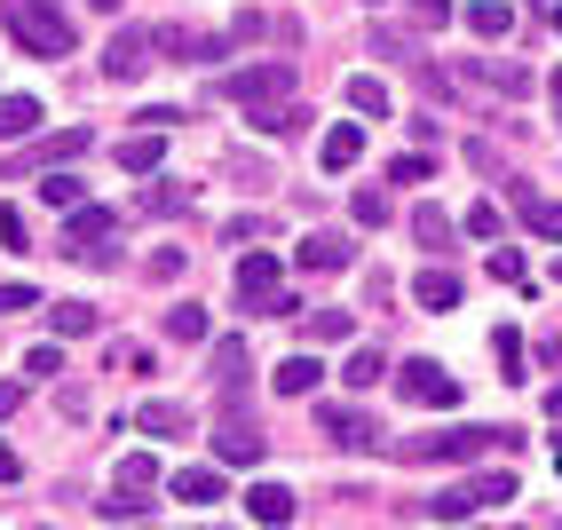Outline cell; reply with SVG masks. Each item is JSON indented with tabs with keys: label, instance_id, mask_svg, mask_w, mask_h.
Segmentation results:
<instances>
[{
	"label": "cell",
	"instance_id": "6da1fadb",
	"mask_svg": "<svg viewBox=\"0 0 562 530\" xmlns=\"http://www.w3.org/2000/svg\"><path fill=\"white\" fill-rule=\"evenodd\" d=\"M0 24H9V41L24 56H71V16L56 9V0H0Z\"/></svg>",
	"mask_w": 562,
	"mask_h": 530
},
{
	"label": "cell",
	"instance_id": "7a4b0ae2",
	"mask_svg": "<svg viewBox=\"0 0 562 530\" xmlns=\"http://www.w3.org/2000/svg\"><path fill=\"white\" fill-rule=\"evenodd\" d=\"M507 443H515L507 428H443V436H404L396 460H412V467H428V460H483V451H507Z\"/></svg>",
	"mask_w": 562,
	"mask_h": 530
},
{
	"label": "cell",
	"instance_id": "3957f363",
	"mask_svg": "<svg viewBox=\"0 0 562 530\" xmlns=\"http://www.w3.org/2000/svg\"><path fill=\"white\" fill-rule=\"evenodd\" d=\"M515 499V475L499 467V475H468V483H452V490H436L428 499V515L436 522H468V515H483V507H507Z\"/></svg>",
	"mask_w": 562,
	"mask_h": 530
},
{
	"label": "cell",
	"instance_id": "277c9868",
	"mask_svg": "<svg viewBox=\"0 0 562 530\" xmlns=\"http://www.w3.org/2000/svg\"><path fill=\"white\" fill-rule=\"evenodd\" d=\"M238 309H254V317H285L293 301H285V261L278 253H246L238 261Z\"/></svg>",
	"mask_w": 562,
	"mask_h": 530
},
{
	"label": "cell",
	"instance_id": "5b68a950",
	"mask_svg": "<svg viewBox=\"0 0 562 530\" xmlns=\"http://www.w3.org/2000/svg\"><path fill=\"white\" fill-rule=\"evenodd\" d=\"M396 388H404V404H420V411H452L460 404V372H443L436 357H412V364H396Z\"/></svg>",
	"mask_w": 562,
	"mask_h": 530
},
{
	"label": "cell",
	"instance_id": "8992f818",
	"mask_svg": "<svg viewBox=\"0 0 562 530\" xmlns=\"http://www.w3.org/2000/svg\"><path fill=\"white\" fill-rule=\"evenodd\" d=\"M111 230H120V222H111V206H71L64 253H71V261H111V253H120V246H111Z\"/></svg>",
	"mask_w": 562,
	"mask_h": 530
},
{
	"label": "cell",
	"instance_id": "52a82bcc",
	"mask_svg": "<svg viewBox=\"0 0 562 530\" xmlns=\"http://www.w3.org/2000/svg\"><path fill=\"white\" fill-rule=\"evenodd\" d=\"M285 95H293V64H246L231 80V103H246V111H278Z\"/></svg>",
	"mask_w": 562,
	"mask_h": 530
},
{
	"label": "cell",
	"instance_id": "ba28073f",
	"mask_svg": "<svg viewBox=\"0 0 562 530\" xmlns=\"http://www.w3.org/2000/svg\"><path fill=\"white\" fill-rule=\"evenodd\" d=\"M293 261H302L310 278H333V270H349V261H357V246L341 230H310L302 246H293Z\"/></svg>",
	"mask_w": 562,
	"mask_h": 530
},
{
	"label": "cell",
	"instance_id": "9c48e42d",
	"mask_svg": "<svg viewBox=\"0 0 562 530\" xmlns=\"http://www.w3.org/2000/svg\"><path fill=\"white\" fill-rule=\"evenodd\" d=\"M317 428L341 443V451H372V443H381V428H372L357 404H317Z\"/></svg>",
	"mask_w": 562,
	"mask_h": 530
},
{
	"label": "cell",
	"instance_id": "30bf717a",
	"mask_svg": "<svg viewBox=\"0 0 562 530\" xmlns=\"http://www.w3.org/2000/svg\"><path fill=\"white\" fill-rule=\"evenodd\" d=\"M151 32H111V48H103V71L111 80H143V71H151Z\"/></svg>",
	"mask_w": 562,
	"mask_h": 530
},
{
	"label": "cell",
	"instance_id": "8fae6325",
	"mask_svg": "<svg viewBox=\"0 0 562 530\" xmlns=\"http://www.w3.org/2000/svg\"><path fill=\"white\" fill-rule=\"evenodd\" d=\"M357 159H364V127H357V120L325 127V143H317V167H325V174H349Z\"/></svg>",
	"mask_w": 562,
	"mask_h": 530
},
{
	"label": "cell",
	"instance_id": "7c38bea8",
	"mask_svg": "<svg viewBox=\"0 0 562 530\" xmlns=\"http://www.w3.org/2000/svg\"><path fill=\"white\" fill-rule=\"evenodd\" d=\"M246 515H254L261 530H285L302 507H293V490H285V483H254V490H246Z\"/></svg>",
	"mask_w": 562,
	"mask_h": 530
},
{
	"label": "cell",
	"instance_id": "4fadbf2b",
	"mask_svg": "<svg viewBox=\"0 0 562 530\" xmlns=\"http://www.w3.org/2000/svg\"><path fill=\"white\" fill-rule=\"evenodd\" d=\"M214 460H222V467H261V428H246V420H222V436H214Z\"/></svg>",
	"mask_w": 562,
	"mask_h": 530
},
{
	"label": "cell",
	"instance_id": "5bb4252c",
	"mask_svg": "<svg viewBox=\"0 0 562 530\" xmlns=\"http://www.w3.org/2000/svg\"><path fill=\"white\" fill-rule=\"evenodd\" d=\"M515 214H522V230H539L547 246H562V199H539V191L515 182Z\"/></svg>",
	"mask_w": 562,
	"mask_h": 530
},
{
	"label": "cell",
	"instance_id": "9a60e30c",
	"mask_svg": "<svg viewBox=\"0 0 562 530\" xmlns=\"http://www.w3.org/2000/svg\"><path fill=\"white\" fill-rule=\"evenodd\" d=\"M317 381H325V364H317L310 349H293V357L270 372V388H278V396H317Z\"/></svg>",
	"mask_w": 562,
	"mask_h": 530
},
{
	"label": "cell",
	"instance_id": "2e32d148",
	"mask_svg": "<svg viewBox=\"0 0 562 530\" xmlns=\"http://www.w3.org/2000/svg\"><path fill=\"white\" fill-rule=\"evenodd\" d=\"M159 159H167V127H143V135L120 143V167L127 174H159Z\"/></svg>",
	"mask_w": 562,
	"mask_h": 530
},
{
	"label": "cell",
	"instance_id": "e0dca14e",
	"mask_svg": "<svg viewBox=\"0 0 562 530\" xmlns=\"http://www.w3.org/2000/svg\"><path fill=\"white\" fill-rule=\"evenodd\" d=\"M412 301H420V309H460V278L452 270H420V278H412Z\"/></svg>",
	"mask_w": 562,
	"mask_h": 530
},
{
	"label": "cell",
	"instance_id": "ac0fdd59",
	"mask_svg": "<svg viewBox=\"0 0 562 530\" xmlns=\"http://www.w3.org/2000/svg\"><path fill=\"white\" fill-rule=\"evenodd\" d=\"M246 372H254V364H246V340H214V388H222V396H238V388H246Z\"/></svg>",
	"mask_w": 562,
	"mask_h": 530
},
{
	"label": "cell",
	"instance_id": "d6986e66",
	"mask_svg": "<svg viewBox=\"0 0 562 530\" xmlns=\"http://www.w3.org/2000/svg\"><path fill=\"white\" fill-rule=\"evenodd\" d=\"M24 135H41V103L32 95H0V143H24Z\"/></svg>",
	"mask_w": 562,
	"mask_h": 530
},
{
	"label": "cell",
	"instance_id": "ffe728a7",
	"mask_svg": "<svg viewBox=\"0 0 562 530\" xmlns=\"http://www.w3.org/2000/svg\"><path fill=\"white\" fill-rule=\"evenodd\" d=\"M48 325H56V340H88L103 317H95V301H56V309H48Z\"/></svg>",
	"mask_w": 562,
	"mask_h": 530
},
{
	"label": "cell",
	"instance_id": "44dd1931",
	"mask_svg": "<svg viewBox=\"0 0 562 530\" xmlns=\"http://www.w3.org/2000/svg\"><path fill=\"white\" fill-rule=\"evenodd\" d=\"M468 32H475V41H507V32H515V9H507V0H475V9H468Z\"/></svg>",
	"mask_w": 562,
	"mask_h": 530
},
{
	"label": "cell",
	"instance_id": "7402d4cb",
	"mask_svg": "<svg viewBox=\"0 0 562 530\" xmlns=\"http://www.w3.org/2000/svg\"><path fill=\"white\" fill-rule=\"evenodd\" d=\"M175 499L214 507V499H222V475H214V467H182V475H175Z\"/></svg>",
	"mask_w": 562,
	"mask_h": 530
},
{
	"label": "cell",
	"instance_id": "603a6c76",
	"mask_svg": "<svg viewBox=\"0 0 562 530\" xmlns=\"http://www.w3.org/2000/svg\"><path fill=\"white\" fill-rule=\"evenodd\" d=\"M135 428H143V436H182V428H191V411H182V404H143Z\"/></svg>",
	"mask_w": 562,
	"mask_h": 530
},
{
	"label": "cell",
	"instance_id": "cb8c5ba5",
	"mask_svg": "<svg viewBox=\"0 0 562 530\" xmlns=\"http://www.w3.org/2000/svg\"><path fill=\"white\" fill-rule=\"evenodd\" d=\"M412 238H420L428 253H443V246H452V214H443V206H420V214H412Z\"/></svg>",
	"mask_w": 562,
	"mask_h": 530
},
{
	"label": "cell",
	"instance_id": "d4e9b609",
	"mask_svg": "<svg viewBox=\"0 0 562 530\" xmlns=\"http://www.w3.org/2000/svg\"><path fill=\"white\" fill-rule=\"evenodd\" d=\"M88 143H95L88 127H64V135H48L41 150H32V159H41V167H64V159H80V150H88Z\"/></svg>",
	"mask_w": 562,
	"mask_h": 530
},
{
	"label": "cell",
	"instance_id": "484cf974",
	"mask_svg": "<svg viewBox=\"0 0 562 530\" xmlns=\"http://www.w3.org/2000/svg\"><path fill=\"white\" fill-rule=\"evenodd\" d=\"M341 381H349V388H381V381H389V357H381V349H357V357L341 364Z\"/></svg>",
	"mask_w": 562,
	"mask_h": 530
},
{
	"label": "cell",
	"instance_id": "4316f807",
	"mask_svg": "<svg viewBox=\"0 0 562 530\" xmlns=\"http://www.w3.org/2000/svg\"><path fill=\"white\" fill-rule=\"evenodd\" d=\"M349 103L364 111V120H389V88L372 80V71H357V80H349Z\"/></svg>",
	"mask_w": 562,
	"mask_h": 530
},
{
	"label": "cell",
	"instance_id": "83f0119b",
	"mask_svg": "<svg viewBox=\"0 0 562 530\" xmlns=\"http://www.w3.org/2000/svg\"><path fill=\"white\" fill-rule=\"evenodd\" d=\"M302 332H310V340H349V332H357V317H349V309H310V325H302Z\"/></svg>",
	"mask_w": 562,
	"mask_h": 530
},
{
	"label": "cell",
	"instance_id": "f1b7e54d",
	"mask_svg": "<svg viewBox=\"0 0 562 530\" xmlns=\"http://www.w3.org/2000/svg\"><path fill=\"white\" fill-rule=\"evenodd\" d=\"M95 507H103V522H143V515H151L143 490H111V499H95Z\"/></svg>",
	"mask_w": 562,
	"mask_h": 530
},
{
	"label": "cell",
	"instance_id": "f546056e",
	"mask_svg": "<svg viewBox=\"0 0 562 530\" xmlns=\"http://www.w3.org/2000/svg\"><path fill=\"white\" fill-rule=\"evenodd\" d=\"M135 206H143V214H182V206H191V191H182V182H151Z\"/></svg>",
	"mask_w": 562,
	"mask_h": 530
},
{
	"label": "cell",
	"instance_id": "4dcf8cb0",
	"mask_svg": "<svg viewBox=\"0 0 562 530\" xmlns=\"http://www.w3.org/2000/svg\"><path fill=\"white\" fill-rule=\"evenodd\" d=\"M159 483V460H151V451H127V460H120V490H151Z\"/></svg>",
	"mask_w": 562,
	"mask_h": 530
},
{
	"label": "cell",
	"instance_id": "1f68e13d",
	"mask_svg": "<svg viewBox=\"0 0 562 530\" xmlns=\"http://www.w3.org/2000/svg\"><path fill=\"white\" fill-rule=\"evenodd\" d=\"M167 340H206V309H199V301H182V309H167Z\"/></svg>",
	"mask_w": 562,
	"mask_h": 530
},
{
	"label": "cell",
	"instance_id": "d6a6232c",
	"mask_svg": "<svg viewBox=\"0 0 562 530\" xmlns=\"http://www.w3.org/2000/svg\"><path fill=\"white\" fill-rule=\"evenodd\" d=\"M41 199H48V206H64V214H71V206H88V191H80L71 174H41Z\"/></svg>",
	"mask_w": 562,
	"mask_h": 530
},
{
	"label": "cell",
	"instance_id": "836d02e7",
	"mask_svg": "<svg viewBox=\"0 0 562 530\" xmlns=\"http://www.w3.org/2000/svg\"><path fill=\"white\" fill-rule=\"evenodd\" d=\"M428 174H436L428 150H404V159H389V182H428Z\"/></svg>",
	"mask_w": 562,
	"mask_h": 530
},
{
	"label": "cell",
	"instance_id": "e575fe53",
	"mask_svg": "<svg viewBox=\"0 0 562 530\" xmlns=\"http://www.w3.org/2000/svg\"><path fill=\"white\" fill-rule=\"evenodd\" d=\"M349 214L364 222V230H381V222H389V191H357V199H349Z\"/></svg>",
	"mask_w": 562,
	"mask_h": 530
},
{
	"label": "cell",
	"instance_id": "d590c367",
	"mask_svg": "<svg viewBox=\"0 0 562 530\" xmlns=\"http://www.w3.org/2000/svg\"><path fill=\"white\" fill-rule=\"evenodd\" d=\"M492 349H499V364H507V381H522V332L499 325V332H492Z\"/></svg>",
	"mask_w": 562,
	"mask_h": 530
},
{
	"label": "cell",
	"instance_id": "8d00e7d4",
	"mask_svg": "<svg viewBox=\"0 0 562 530\" xmlns=\"http://www.w3.org/2000/svg\"><path fill=\"white\" fill-rule=\"evenodd\" d=\"M483 80L507 88V95H531V71H522V64H483Z\"/></svg>",
	"mask_w": 562,
	"mask_h": 530
},
{
	"label": "cell",
	"instance_id": "74e56055",
	"mask_svg": "<svg viewBox=\"0 0 562 530\" xmlns=\"http://www.w3.org/2000/svg\"><path fill=\"white\" fill-rule=\"evenodd\" d=\"M24 372H32V381H56V372H64V349H56V340H48V349H32Z\"/></svg>",
	"mask_w": 562,
	"mask_h": 530
},
{
	"label": "cell",
	"instance_id": "f35d334b",
	"mask_svg": "<svg viewBox=\"0 0 562 530\" xmlns=\"http://www.w3.org/2000/svg\"><path fill=\"white\" fill-rule=\"evenodd\" d=\"M468 238H499V206H492V199L468 206Z\"/></svg>",
	"mask_w": 562,
	"mask_h": 530
},
{
	"label": "cell",
	"instance_id": "ab89813d",
	"mask_svg": "<svg viewBox=\"0 0 562 530\" xmlns=\"http://www.w3.org/2000/svg\"><path fill=\"white\" fill-rule=\"evenodd\" d=\"M16 309H41V293L32 285H0V317H16Z\"/></svg>",
	"mask_w": 562,
	"mask_h": 530
},
{
	"label": "cell",
	"instance_id": "60d3db41",
	"mask_svg": "<svg viewBox=\"0 0 562 530\" xmlns=\"http://www.w3.org/2000/svg\"><path fill=\"white\" fill-rule=\"evenodd\" d=\"M492 278H499V285H522V253H515V246L492 253Z\"/></svg>",
	"mask_w": 562,
	"mask_h": 530
},
{
	"label": "cell",
	"instance_id": "b9f144b4",
	"mask_svg": "<svg viewBox=\"0 0 562 530\" xmlns=\"http://www.w3.org/2000/svg\"><path fill=\"white\" fill-rule=\"evenodd\" d=\"M0 246L24 253V214H16V206H0Z\"/></svg>",
	"mask_w": 562,
	"mask_h": 530
},
{
	"label": "cell",
	"instance_id": "7bdbcfd3",
	"mask_svg": "<svg viewBox=\"0 0 562 530\" xmlns=\"http://www.w3.org/2000/svg\"><path fill=\"white\" fill-rule=\"evenodd\" d=\"M412 16H420V24L436 32V24H452V0H412Z\"/></svg>",
	"mask_w": 562,
	"mask_h": 530
},
{
	"label": "cell",
	"instance_id": "ee69618b",
	"mask_svg": "<svg viewBox=\"0 0 562 530\" xmlns=\"http://www.w3.org/2000/svg\"><path fill=\"white\" fill-rule=\"evenodd\" d=\"M16 475H24V460H16L9 443H0V483H16Z\"/></svg>",
	"mask_w": 562,
	"mask_h": 530
},
{
	"label": "cell",
	"instance_id": "f6af8a7d",
	"mask_svg": "<svg viewBox=\"0 0 562 530\" xmlns=\"http://www.w3.org/2000/svg\"><path fill=\"white\" fill-rule=\"evenodd\" d=\"M16 404H24V388H16V381H0V420H9Z\"/></svg>",
	"mask_w": 562,
	"mask_h": 530
},
{
	"label": "cell",
	"instance_id": "bcb514c9",
	"mask_svg": "<svg viewBox=\"0 0 562 530\" xmlns=\"http://www.w3.org/2000/svg\"><path fill=\"white\" fill-rule=\"evenodd\" d=\"M88 9H103V16H120V9H127V0H88Z\"/></svg>",
	"mask_w": 562,
	"mask_h": 530
},
{
	"label": "cell",
	"instance_id": "7dc6e473",
	"mask_svg": "<svg viewBox=\"0 0 562 530\" xmlns=\"http://www.w3.org/2000/svg\"><path fill=\"white\" fill-rule=\"evenodd\" d=\"M547 411H554V420H562V388H554V396H547Z\"/></svg>",
	"mask_w": 562,
	"mask_h": 530
},
{
	"label": "cell",
	"instance_id": "c3c4849f",
	"mask_svg": "<svg viewBox=\"0 0 562 530\" xmlns=\"http://www.w3.org/2000/svg\"><path fill=\"white\" fill-rule=\"evenodd\" d=\"M483 530H522V522H483Z\"/></svg>",
	"mask_w": 562,
	"mask_h": 530
},
{
	"label": "cell",
	"instance_id": "681fc988",
	"mask_svg": "<svg viewBox=\"0 0 562 530\" xmlns=\"http://www.w3.org/2000/svg\"><path fill=\"white\" fill-rule=\"evenodd\" d=\"M554 111H562V71H554Z\"/></svg>",
	"mask_w": 562,
	"mask_h": 530
},
{
	"label": "cell",
	"instance_id": "f907efd6",
	"mask_svg": "<svg viewBox=\"0 0 562 530\" xmlns=\"http://www.w3.org/2000/svg\"><path fill=\"white\" fill-rule=\"evenodd\" d=\"M554 475H562V443H554Z\"/></svg>",
	"mask_w": 562,
	"mask_h": 530
},
{
	"label": "cell",
	"instance_id": "816d5d0a",
	"mask_svg": "<svg viewBox=\"0 0 562 530\" xmlns=\"http://www.w3.org/2000/svg\"><path fill=\"white\" fill-rule=\"evenodd\" d=\"M554 32H562V9H554Z\"/></svg>",
	"mask_w": 562,
	"mask_h": 530
},
{
	"label": "cell",
	"instance_id": "f5cc1de1",
	"mask_svg": "<svg viewBox=\"0 0 562 530\" xmlns=\"http://www.w3.org/2000/svg\"><path fill=\"white\" fill-rule=\"evenodd\" d=\"M364 9H381V0H364Z\"/></svg>",
	"mask_w": 562,
	"mask_h": 530
},
{
	"label": "cell",
	"instance_id": "db71d44e",
	"mask_svg": "<svg viewBox=\"0 0 562 530\" xmlns=\"http://www.w3.org/2000/svg\"><path fill=\"white\" fill-rule=\"evenodd\" d=\"M135 530H143V522H135Z\"/></svg>",
	"mask_w": 562,
	"mask_h": 530
}]
</instances>
